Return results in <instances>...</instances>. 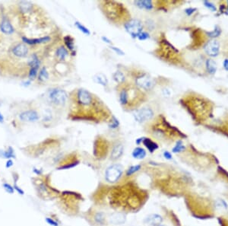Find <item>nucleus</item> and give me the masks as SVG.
<instances>
[{"instance_id":"1","label":"nucleus","mask_w":228,"mask_h":226,"mask_svg":"<svg viewBox=\"0 0 228 226\" xmlns=\"http://www.w3.org/2000/svg\"><path fill=\"white\" fill-rule=\"evenodd\" d=\"M73 98V104L77 107L78 109L73 111H79L78 115L74 117L75 119H88L89 120H97L100 114L104 117L108 114L105 110L103 104L97 97L88 90L85 88H79L75 93Z\"/></svg>"},{"instance_id":"2","label":"nucleus","mask_w":228,"mask_h":226,"mask_svg":"<svg viewBox=\"0 0 228 226\" xmlns=\"http://www.w3.org/2000/svg\"><path fill=\"white\" fill-rule=\"evenodd\" d=\"M119 92V101L122 106L133 108L139 105L144 101V94L139 90V87L135 85L123 86Z\"/></svg>"},{"instance_id":"3","label":"nucleus","mask_w":228,"mask_h":226,"mask_svg":"<svg viewBox=\"0 0 228 226\" xmlns=\"http://www.w3.org/2000/svg\"><path fill=\"white\" fill-rule=\"evenodd\" d=\"M103 12L107 18L114 23H122L128 21L129 14L125 6L116 2H103Z\"/></svg>"},{"instance_id":"4","label":"nucleus","mask_w":228,"mask_h":226,"mask_svg":"<svg viewBox=\"0 0 228 226\" xmlns=\"http://www.w3.org/2000/svg\"><path fill=\"white\" fill-rule=\"evenodd\" d=\"M68 99L66 91L61 88L52 89L49 93V100L51 104L56 107H62L65 104Z\"/></svg>"},{"instance_id":"5","label":"nucleus","mask_w":228,"mask_h":226,"mask_svg":"<svg viewBox=\"0 0 228 226\" xmlns=\"http://www.w3.org/2000/svg\"><path fill=\"white\" fill-rule=\"evenodd\" d=\"M125 29L133 38L138 37L143 30V24L140 20L131 19L125 23Z\"/></svg>"},{"instance_id":"6","label":"nucleus","mask_w":228,"mask_h":226,"mask_svg":"<svg viewBox=\"0 0 228 226\" xmlns=\"http://www.w3.org/2000/svg\"><path fill=\"white\" fill-rule=\"evenodd\" d=\"M122 168L118 164L115 165H111L110 167L108 168L105 172V178L107 181L110 184H114L117 182L122 175Z\"/></svg>"},{"instance_id":"7","label":"nucleus","mask_w":228,"mask_h":226,"mask_svg":"<svg viewBox=\"0 0 228 226\" xmlns=\"http://www.w3.org/2000/svg\"><path fill=\"white\" fill-rule=\"evenodd\" d=\"M135 85L144 90H151L155 85V81L151 76L146 74H141L135 78Z\"/></svg>"},{"instance_id":"8","label":"nucleus","mask_w":228,"mask_h":226,"mask_svg":"<svg viewBox=\"0 0 228 226\" xmlns=\"http://www.w3.org/2000/svg\"><path fill=\"white\" fill-rule=\"evenodd\" d=\"M154 116V112L149 108H143L134 113V117L139 123H144L151 120Z\"/></svg>"},{"instance_id":"9","label":"nucleus","mask_w":228,"mask_h":226,"mask_svg":"<svg viewBox=\"0 0 228 226\" xmlns=\"http://www.w3.org/2000/svg\"><path fill=\"white\" fill-rule=\"evenodd\" d=\"M107 145L105 140H103L102 138L97 139L94 143V153L95 156L97 158H102L106 155V152H107Z\"/></svg>"},{"instance_id":"10","label":"nucleus","mask_w":228,"mask_h":226,"mask_svg":"<svg viewBox=\"0 0 228 226\" xmlns=\"http://www.w3.org/2000/svg\"><path fill=\"white\" fill-rule=\"evenodd\" d=\"M28 51L29 50L27 47L23 43H19V44L13 46L11 49L12 55L18 58L26 57L28 54Z\"/></svg>"},{"instance_id":"11","label":"nucleus","mask_w":228,"mask_h":226,"mask_svg":"<svg viewBox=\"0 0 228 226\" xmlns=\"http://www.w3.org/2000/svg\"><path fill=\"white\" fill-rule=\"evenodd\" d=\"M205 50L206 53L210 56L215 57V56H218L220 50L219 43L215 40L210 41L209 42H208V44L205 47Z\"/></svg>"},{"instance_id":"12","label":"nucleus","mask_w":228,"mask_h":226,"mask_svg":"<svg viewBox=\"0 0 228 226\" xmlns=\"http://www.w3.org/2000/svg\"><path fill=\"white\" fill-rule=\"evenodd\" d=\"M19 118L23 122H36L39 120V115L37 111L33 110H29L21 113Z\"/></svg>"},{"instance_id":"13","label":"nucleus","mask_w":228,"mask_h":226,"mask_svg":"<svg viewBox=\"0 0 228 226\" xmlns=\"http://www.w3.org/2000/svg\"><path fill=\"white\" fill-rule=\"evenodd\" d=\"M0 30L5 34H12L15 31V29L12 24H11L10 21L5 16L2 17V19L0 22Z\"/></svg>"},{"instance_id":"14","label":"nucleus","mask_w":228,"mask_h":226,"mask_svg":"<svg viewBox=\"0 0 228 226\" xmlns=\"http://www.w3.org/2000/svg\"><path fill=\"white\" fill-rule=\"evenodd\" d=\"M23 42L25 43V44H29V45H35V44H44V43H47L48 41H50V37H43L40 38H30L25 37H22Z\"/></svg>"},{"instance_id":"15","label":"nucleus","mask_w":228,"mask_h":226,"mask_svg":"<svg viewBox=\"0 0 228 226\" xmlns=\"http://www.w3.org/2000/svg\"><path fill=\"white\" fill-rule=\"evenodd\" d=\"M124 147L121 143H117L114 146L110 154V158L112 160H118L123 154Z\"/></svg>"},{"instance_id":"16","label":"nucleus","mask_w":228,"mask_h":226,"mask_svg":"<svg viewBox=\"0 0 228 226\" xmlns=\"http://www.w3.org/2000/svg\"><path fill=\"white\" fill-rule=\"evenodd\" d=\"M163 221V218L160 216V215L153 214L150 215L148 217L145 219V222L149 225H151L153 226H157L160 225Z\"/></svg>"},{"instance_id":"17","label":"nucleus","mask_w":228,"mask_h":226,"mask_svg":"<svg viewBox=\"0 0 228 226\" xmlns=\"http://www.w3.org/2000/svg\"><path fill=\"white\" fill-rule=\"evenodd\" d=\"M126 219H125V215L121 214V213H116V214H112L110 216L109 221L112 224L114 225H120V224H123L125 222Z\"/></svg>"},{"instance_id":"18","label":"nucleus","mask_w":228,"mask_h":226,"mask_svg":"<svg viewBox=\"0 0 228 226\" xmlns=\"http://www.w3.org/2000/svg\"><path fill=\"white\" fill-rule=\"evenodd\" d=\"M142 143H143L144 146L149 150V152L151 153H153L154 151L158 149V145L149 138H143Z\"/></svg>"},{"instance_id":"19","label":"nucleus","mask_w":228,"mask_h":226,"mask_svg":"<svg viewBox=\"0 0 228 226\" xmlns=\"http://www.w3.org/2000/svg\"><path fill=\"white\" fill-rule=\"evenodd\" d=\"M64 42H65V46L67 48L73 53V55L75 54V44H74V39L71 36H65L64 37Z\"/></svg>"},{"instance_id":"20","label":"nucleus","mask_w":228,"mask_h":226,"mask_svg":"<svg viewBox=\"0 0 228 226\" xmlns=\"http://www.w3.org/2000/svg\"><path fill=\"white\" fill-rule=\"evenodd\" d=\"M132 155L136 159H143L146 156V151L141 147H137L133 150Z\"/></svg>"},{"instance_id":"21","label":"nucleus","mask_w":228,"mask_h":226,"mask_svg":"<svg viewBox=\"0 0 228 226\" xmlns=\"http://www.w3.org/2000/svg\"><path fill=\"white\" fill-rule=\"evenodd\" d=\"M135 5L138 6L140 9H151L153 8L152 2L150 0H140V1H135Z\"/></svg>"},{"instance_id":"22","label":"nucleus","mask_w":228,"mask_h":226,"mask_svg":"<svg viewBox=\"0 0 228 226\" xmlns=\"http://www.w3.org/2000/svg\"><path fill=\"white\" fill-rule=\"evenodd\" d=\"M93 80L94 82L100 85H103V86H107L108 84V80L107 79L106 76L103 74H97L93 77Z\"/></svg>"},{"instance_id":"23","label":"nucleus","mask_w":228,"mask_h":226,"mask_svg":"<svg viewBox=\"0 0 228 226\" xmlns=\"http://www.w3.org/2000/svg\"><path fill=\"white\" fill-rule=\"evenodd\" d=\"M56 55L58 59H60V60H64L68 55V50L64 46H60L56 50Z\"/></svg>"},{"instance_id":"24","label":"nucleus","mask_w":228,"mask_h":226,"mask_svg":"<svg viewBox=\"0 0 228 226\" xmlns=\"http://www.w3.org/2000/svg\"><path fill=\"white\" fill-rule=\"evenodd\" d=\"M206 66H207V69L209 73H211V74H215V73L216 72L217 66L216 63H215L214 60H212V59H208L207 62H206Z\"/></svg>"},{"instance_id":"25","label":"nucleus","mask_w":228,"mask_h":226,"mask_svg":"<svg viewBox=\"0 0 228 226\" xmlns=\"http://www.w3.org/2000/svg\"><path fill=\"white\" fill-rule=\"evenodd\" d=\"M114 80L117 82V83L120 84V85L125 83V76H124L123 73L120 71H116V72L114 73Z\"/></svg>"},{"instance_id":"26","label":"nucleus","mask_w":228,"mask_h":226,"mask_svg":"<svg viewBox=\"0 0 228 226\" xmlns=\"http://www.w3.org/2000/svg\"><path fill=\"white\" fill-rule=\"evenodd\" d=\"M48 79V72L46 69V67H43L38 74V81L41 82H44Z\"/></svg>"},{"instance_id":"27","label":"nucleus","mask_w":228,"mask_h":226,"mask_svg":"<svg viewBox=\"0 0 228 226\" xmlns=\"http://www.w3.org/2000/svg\"><path fill=\"white\" fill-rule=\"evenodd\" d=\"M3 158H8V159H12V158H15V152H14L13 149L12 147H9L6 151L3 152L2 153Z\"/></svg>"},{"instance_id":"28","label":"nucleus","mask_w":228,"mask_h":226,"mask_svg":"<svg viewBox=\"0 0 228 226\" xmlns=\"http://www.w3.org/2000/svg\"><path fill=\"white\" fill-rule=\"evenodd\" d=\"M142 165L141 164H136V165L131 166L128 170L126 171V176H131V175H134L137 171H140Z\"/></svg>"},{"instance_id":"29","label":"nucleus","mask_w":228,"mask_h":226,"mask_svg":"<svg viewBox=\"0 0 228 226\" xmlns=\"http://www.w3.org/2000/svg\"><path fill=\"white\" fill-rule=\"evenodd\" d=\"M94 221H95V222L97 224L104 225L106 219H105V217L104 216H103V213H98L95 215V216H94Z\"/></svg>"},{"instance_id":"30","label":"nucleus","mask_w":228,"mask_h":226,"mask_svg":"<svg viewBox=\"0 0 228 226\" xmlns=\"http://www.w3.org/2000/svg\"><path fill=\"white\" fill-rule=\"evenodd\" d=\"M185 149H186V147L183 146V143L181 141H180L178 143H177L175 147L173 149V152L174 153H179V152H183L185 150Z\"/></svg>"},{"instance_id":"31","label":"nucleus","mask_w":228,"mask_h":226,"mask_svg":"<svg viewBox=\"0 0 228 226\" xmlns=\"http://www.w3.org/2000/svg\"><path fill=\"white\" fill-rule=\"evenodd\" d=\"M39 69V68L37 67H30V70H29V78H30V80H33L37 76V71Z\"/></svg>"},{"instance_id":"32","label":"nucleus","mask_w":228,"mask_h":226,"mask_svg":"<svg viewBox=\"0 0 228 226\" xmlns=\"http://www.w3.org/2000/svg\"><path fill=\"white\" fill-rule=\"evenodd\" d=\"M218 222L219 226H228V217L224 216H218Z\"/></svg>"},{"instance_id":"33","label":"nucleus","mask_w":228,"mask_h":226,"mask_svg":"<svg viewBox=\"0 0 228 226\" xmlns=\"http://www.w3.org/2000/svg\"><path fill=\"white\" fill-rule=\"evenodd\" d=\"M75 26L78 29H79V30L82 32V33L85 34H88V35L90 34V30H88V29L85 26H84L83 24H82L80 22H79V21H76Z\"/></svg>"},{"instance_id":"34","label":"nucleus","mask_w":228,"mask_h":226,"mask_svg":"<svg viewBox=\"0 0 228 226\" xmlns=\"http://www.w3.org/2000/svg\"><path fill=\"white\" fill-rule=\"evenodd\" d=\"M79 162L78 161H72V162H71V163H67V164L62 165L61 167H59V168H58V169H59V170H64V169L71 168L75 167L77 164H79Z\"/></svg>"},{"instance_id":"35","label":"nucleus","mask_w":228,"mask_h":226,"mask_svg":"<svg viewBox=\"0 0 228 226\" xmlns=\"http://www.w3.org/2000/svg\"><path fill=\"white\" fill-rule=\"evenodd\" d=\"M119 126V120H118L115 117H113L112 119H111L110 122L109 126L111 128V129H116V128H117Z\"/></svg>"},{"instance_id":"36","label":"nucleus","mask_w":228,"mask_h":226,"mask_svg":"<svg viewBox=\"0 0 228 226\" xmlns=\"http://www.w3.org/2000/svg\"><path fill=\"white\" fill-rule=\"evenodd\" d=\"M2 187H4L5 190L6 192H8L9 193H13L14 191H15V189H14V187H12V186H11L10 184H7V183H4V184H2Z\"/></svg>"},{"instance_id":"37","label":"nucleus","mask_w":228,"mask_h":226,"mask_svg":"<svg viewBox=\"0 0 228 226\" xmlns=\"http://www.w3.org/2000/svg\"><path fill=\"white\" fill-rule=\"evenodd\" d=\"M149 34H148V33H147V32H145V31H142V33L140 34L138 36V38H139V40H141V41H145V40H147L149 38Z\"/></svg>"},{"instance_id":"38","label":"nucleus","mask_w":228,"mask_h":226,"mask_svg":"<svg viewBox=\"0 0 228 226\" xmlns=\"http://www.w3.org/2000/svg\"><path fill=\"white\" fill-rule=\"evenodd\" d=\"M46 222H47L49 225L52 226H59V224H58L57 222H56L54 219H50V218H46Z\"/></svg>"},{"instance_id":"39","label":"nucleus","mask_w":228,"mask_h":226,"mask_svg":"<svg viewBox=\"0 0 228 226\" xmlns=\"http://www.w3.org/2000/svg\"><path fill=\"white\" fill-rule=\"evenodd\" d=\"M220 33H221L220 30L218 28V27H216L214 31L211 32V33H209V35L210 37H218V35L220 34Z\"/></svg>"},{"instance_id":"40","label":"nucleus","mask_w":228,"mask_h":226,"mask_svg":"<svg viewBox=\"0 0 228 226\" xmlns=\"http://www.w3.org/2000/svg\"><path fill=\"white\" fill-rule=\"evenodd\" d=\"M110 48L112 49L114 51L116 52V53H117L118 55H119V56H124L125 55V53H124L123 51H122V50H120L119 48H118V47H110Z\"/></svg>"},{"instance_id":"41","label":"nucleus","mask_w":228,"mask_h":226,"mask_svg":"<svg viewBox=\"0 0 228 226\" xmlns=\"http://www.w3.org/2000/svg\"><path fill=\"white\" fill-rule=\"evenodd\" d=\"M204 4H205V5L206 6V7L209 8V9H211L212 11L216 10V8H215V6L212 3L209 2H208V1H205V2H204Z\"/></svg>"},{"instance_id":"42","label":"nucleus","mask_w":228,"mask_h":226,"mask_svg":"<svg viewBox=\"0 0 228 226\" xmlns=\"http://www.w3.org/2000/svg\"><path fill=\"white\" fill-rule=\"evenodd\" d=\"M163 156H164V158H166V159H168V160L172 159V158H173L171 153H170V152H167V151H165V152H163Z\"/></svg>"},{"instance_id":"43","label":"nucleus","mask_w":228,"mask_h":226,"mask_svg":"<svg viewBox=\"0 0 228 226\" xmlns=\"http://www.w3.org/2000/svg\"><path fill=\"white\" fill-rule=\"evenodd\" d=\"M14 189H15V190H16L17 192H18L19 194L21 195H24V191H23V190H21V188H19V187H18V186H16V184H15V186H14Z\"/></svg>"},{"instance_id":"44","label":"nucleus","mask_w":228,"mask_h":226,"mask_svg":"<svg viewBox=\"0 0 228 226\" xmlns=\"http://www.w3.org/2000/svg\"><path fill=\"white\" fill-rule=\"evenodd\" d=\"M195 10H196V9H193V8H189V9H186V14H188V15H192V14L193 13Z\"/></svg>"},{"instance_id":"45","label":"nucleus","mask_w":228,"mask_h":226,"mask_svg":"<svg viewBox=\"0 0 228 226\" xmlns=\"http://www.w3.org/2000/svg\"><path fill=\"white\" fill-rule=\"evenodd\" d=\"M12 165H13V161H12V159H9L6 161V168H7L12 167Z\"/></svg>"},{"instance_id":"46","label":"nucleus","mask_w":228,"mask_h":226,"mask_svg":"<svg viewBox=\"0 0 228 226\" xmlns=\"http://www.w3.org/2000/svg\"><path fill=\"white\" fill-rule=\"evenodd\" d=\"M102 40H103V41H104L105 43H107V44H112V42H111V41L110 39H108L107 37H102Z\"/></svg>"},{"instance_id":"47","label":"nucleus","mask_w":228,"mask_h":226,"mask_svg":"<svg viewBox=\"0 0 228 226\" xmlns=\"http://www.w3.org/2000/svg\"><path fill=\"white\" fill-rule=\"evenodd\" d=\"M224 67L225 68V69L228 70V59H225V60H224Z\"/></svg>"},{"instance_id":"48","label":"nucleus","mask_w":228,"mask_h":226,"mask_svg":"<svg viewBox=\"0 0 228 226\" xmlns=\"http://www.w3.org/2000/svg\"><path fill=\"white\" fill-rule=\"evenodd\" d=\"M3 121H4V117H3V115L0 112V123H2Z\"/></svg>"},{"instance_id":"49","label":"nucleus","mask_w":228,"mask_h":226,"mask_svg":"<svg viewBox=\"0 0 228 226\" xmlns=\"http://www.w3.org/2000/svg\"><path fill=\"white\" fill-rule=\"evenodd\" d=\"M157 226H164V225H157Z\"/></svg>"}]
</instances>
